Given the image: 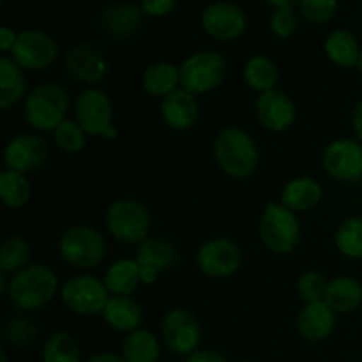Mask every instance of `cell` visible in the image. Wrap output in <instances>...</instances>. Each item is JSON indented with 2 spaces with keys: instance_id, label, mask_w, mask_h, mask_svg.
<instances>
[{
  "instance_id": "obj_31",
  "label": "cell",
  "mask_w": 362,
  "mask_h": 362,
  "mask_svg": "<svg viewBox=\"0 0 362 362\" xmlns=\"http://www.w3.org/2000/svg\"><path fill=\"white\" fill-rule=\"evenodd\" d=\"M30 198L32 184L28 175L4 168L0 173V200L4 207L11 211H20L30 202Z\"/></svg>"
},
{
  "instance_id": "obj_47",
  "label": "cell",
  "mask_w": 362,
  "mask_h": 362,
  "mask_svg": "<svg viewBox=\"0 0 362 362\" xmlns=\"http://www.w3.org/2000/svg\"><path fill=\"white\" fill-rule=\"evenodd\" d=\"M357 71L362 74V49H361V57H359V64H357Z\"/></svg>"
},
{
  "instance_id": "obj_15",
  "label": "cell",
  "mask_w": 362,
  "mask_h": 362,
  "mask_svg": "<svg viewBox=\"0 0 362 362\" xmlns=\"http://www.w3.org/2000/svg\"><path fill=\"white\" fill-rule=\"evenodd\" d=\"M200 23L205 34L219 42L235 41L247 30V16L244 9L228 0H216L205 6Z\"/></svg>"
},
{
  "instance_id": "obj_22",
  "label": "cell",
  "mask_w": 362,
  "mask_h": 362,
  "mask_svg": "<svg viewBox=\"0 0 362 362\" xmlns=\"http://www.w3.org/2000/svg\"><path fill=\"white\" fill-rule=\"evenodd\" d=\"M324 198V186L315 177L299 175L290 179L279 193V202L296 214L310 212Z\"/></svg>"
},
{
  "instance_id": "obj_14",
  "label": "cell",
  "mask_w": 362,
  "mask_h": 362,
  "mask_svg": "<svg viewBox=\"0 0 362 362\" xmlns=\"http://www.w3.org/2000/svg\"><path fill=\"white\" fill-rule=\"evenodd\" d=\"M49 144L39 133H20L7 140L2 152V161L7 170L14 172L30 173L39 172L48 163Z\"/></svg>"
},
{
  "instance_id": "obj_21",
  "label": "cell",
  "mask_w": 362,
  "mask_h": 362,
  "mask_svg": "<svg viewBox=\"0 0 362 362\" xmlns=\"http://www.w3.org/2000/svg\"><path fill=\"white\" fill-rule=\"evenodd\" d=\"M161 119L165 126L172 131H187L197 124L200 115L198 98L182 87L161 99Z\"/></svg>"
},
{
  "instance_id": "obj_35",
  "label": "cell",
  "mask_w": 362,
  "mask_h": 362,
  "mask_svg": "<svg viewBox=\"0 0 362 362\" xmlns=\"http://www.w3.org/2000/svg\"><path fill=\"white\" fill-rule=\"evenodd\" d=\"M52 140L59 151L66 152V154H80L87 147L88 134L73 117H69L53 131Z\"/></svg>"
},
{
  "instance_id": "obj_3",
  "label": "cell",
  "mask_w": 362,
  "mask_h": 362,
  "mask_svg": "<svg viewBox=\"0 0 362 362\" xmlns=\"http://www.w3.org/2000/svg\"><path fill=\"white\" fill-rule=\"evenodd\" d=\"M71 98L66 87L57 81H45L30 88L23 101V119L35 133H53L69 119Z\"/></svg>"
},
{
  "instance_id": "obj_39",
  "label": "cell",
  "mask_w": 362,
  "mask_h": 362,
  "mask_svg": "<svg viewBox=\"0 0 362 362\" xmlns=\"http://www.w3.org/2000/svg\"><path fill=\"white\" fill-rule=\"evenodd\" d=\"M269 28L279 39L292 37L299 28V16H297L296 9L293 7L274 9V13L269 18Z\"/></svg>"
},
{
  "instance_id": "obj_18",
  "label": "cell",
  "mask_w": 362,
  "mask_h": 362,
  "mask_svg": "<svg viewBox=\"0 0 362 362\" xmlns=\"http://www.w3.org/2000/svg\"><path fill=\"white\" fill-rule=\"evenodd\" d=\"M134 260L140 265L141 286H152L163 272L170 271L179 260V250L170 240L148 237L136 246Z\"/></svg>"
},
{
  "instance_id": "obj_2",
  "label": "cell",
  "mask_w": 362,
  "mask_h": 362,
  "mask_svg": "<svg viewBox=\"0 0 362 362\" xmlns=\"http://www.w3.org/2000/svg\"><path fill=\"white\" fill-rule=\"evenodd\" d=\"M216 165L230 179H250L260 165V151L255 138L239 126H226L212 141Z\"/></svg>"
},
{
  "instance_id": "obj_13",
  "label": "cell",
  "mask_w": 362,
  "mask_h": 362,
  "mask_svg": "<svg viewBox=\"0 0 362 362\" xmlns=\"http://www.w3.org/2000/svg\"><path fill=\"white\" fill-rule=\"evenodd\" d=\"M243 265V250L228 237H212L197 250V267L205 278L226 279Z\"/></svg>"
},
{
  "instance_id": "obj_43",
  "label": "cell",
  "mask_w": 362,
  "mask_h": 362,
  "mask_svg": "<svg viewBox=\"0 0 362 362\" xmlns=\"http://www.w3.org/2000/svg\"><path fill=\"white\" fill-rule=\"evenodd\" d=\"M350 120H352L354 136H356L359 141H362V98L356 103V106H354L352 119Z\"/></svg>"
},
{
  "instance_id": "obj_32",
  "label": "cell",
  "mask_w": 362,
  "mask_h": 362,
  "mask_svg": "<svg viewBox=\"0 0 362 362\" xmlns=\"http://www.w3.org/2000/svg\"><path fill=\"white\" fill-rule=\"evenodd\" d=\"M41 362H83L76 338L67 331H57L45 339Z\"/></svg>"
},
{
  "instance_id": "obj_46",
  "label": "cell",
  "mask_w": 362,
  "mask_h": 362,
  "mask_svg": "<svg viewBox=\"0 0 362 362\" xmlns=\"http://www.w3.org/2000/svg\"><path fill=\"white\" fill-rule=\"evenodd\" d=\"M0 362H9V357H7V350H0Z\"/></svg>"
},
{
  "instance_id": "obj_30",
  "label": "cell",
  "mask_w": 362,
  "mask_h": 362,
  "mask_svg": "<svg viewBox=\"0 0 362 362\" xmlns=\"http://www.w3.org/2000/svg\"><path fill=\"white\" fill-rule=\"evenodd\" d=\"M243 78L247 88L257 94L274 90L279 80V69L274 60L267 55H251L243 67Z\"/></svg>"
},
{
  "instance_id": "obj_26",
  "label": "cell",
  "mask_w": 362,
  "mask_h": 362,
  "mask_svg": "<svg viewBox=\"0 0 362 362\" xmlns=\"http://www.w3.org/2000/svg\"><path fill=\"white\" fill-rule=\"evenodd\" d=\"M141 87L151 98L165 99L166 95L180 88V67L166 60L152 62L144 69Z\"/></svg>"
},
{
  "instance_id": "obj_8",
  "label": "cell",
  "mask_w": 362,
  "mask_h": 362,
  "mask_svg": "<svg viewBox=\"0 0 362 362\" xmlns=\"http://www.w3.org/2000/svg\"><path fill=\"white\" fill-rule=\"evenodd\" d=\"M60 303L74 317H98L103 315L112 293L105 281L90 272H78L60 285Z\"/></svg>"
},
{
  "instance_id": "obj_40",
  "label": "cell",
  "mask_w": 362,
  "mask_h": 362,
  "mask_svg": "<svg viewBox=\"0 0 362 362\" xmlns=\"http://www.w3.org/2000/svg\"><path fill=\"white\" fill-rule=\"evenodd\" d=\"M177 6V0H140V7L145 16L163 18L168 16Z\"/></svg>"
},
{
  "instance_id": "obj_19",
  "label": "cell",
  "mask_w": 362,
  "mask_h": 362,
  "mask_svg": "<svg viewBox=\"0 0 362 362\" xmlns=\"http://www.w3.org/2000/svg\"><path fill=\"white\" fill-rule=\"evenodd\" d=\"M338 315L325 300L304 303L296 318V329L308 343H324L334 334Z\"/></svg>"
},
{
  "instance_id": "obj_6",
  "label": "cell",
  "mask_w": 362,
  "mask_h": 362,
  "mask_svg": "<svg viewBox=\"0 0 362 362\" xmlns=\"http://www.w3.org/2000/svg\"><path fill=\"white\" fill-rule=\"evenodd\" d=\"M262 244L274 255H290L300 243L299 214L286 209L281 202H269L258 221Z\"/></svg>"
},
{
  "instance_id": "obj_24",
  "label": "cell",
  "mask_w": 362,
  "mask_h": 362,
  "mask_svg": "<svg viewBox=\"0 0 362 362\" xmlns=\"http://www.w3.org/2000/svg\"><path fill=\"white\" fill-rule=\"evenodd\" d=\"M325 303L336 315H350L362 306V283L352 276H336L329 279Z\"/></svg>"
},
{
  "instance_id": "obj_20",
  "label": "cell",
  "mask_w": 362,
  "mask_h": 362,
  "mask_svg": "<svg viewBox=\"0 0 362 362\" xmlns=\"http://www.w3.org/2000/svg\"><path fill=\"white\" fill-rule=\"evenodd\" d=\"M140 4L115 2L106 6L99 14V27L112 39H129L144 23Z\"/></svg>"
},
{
  "instance_id": "obj_33",
  "label": "cell",
  "mask_w": 362,
  "mask_h": 362,
  "mask_svg": "<svg viewBox=\"0 0 362 362\" xmlns=\"http://www.w3.org/2000/svg\"><path fill=\"white\" fill-rule=\"evenodd\" d=\"M32 247L21 235H7L0 246V271L13 276L30 265Z\"/></svg>"
},
{
  "instance_id": "obj_41",
  "label": "cell",
  "mask_w": 362,
  "mask_h": 362,
  "mask_svg": "<svg viewBox=\"0 0 362 362\" xmlns=\"http://www.w3.org/2000/svg\"><path fill=\"white\" fill-rule=\"evenodd\" d=\"M184 362H228L225 356L218 350L211 349H198L197 352L191 354L189 357H186Z\"/></svg>"
},
{
  "instance_id": "obj_10",
  "label": "cell",
  "mask_w": 362,
  "mask_h": 362,
  "mask_svg": "<svg viewBox=\"0 0 362 362\" xmlns=\"http://www.w3.org/2000/svg\"><path fill=\"white\" fill-rule=\"evenodd\" d=\"M161 341L172 354L189 357L200 349L202 325L197 315L184 308H172L159 324Z\"/></svg>"
},
{
  "instance_id": "obj_29",
  "label": "cell",
  "mask_w": 362,
  "mask_h": 362,
  "mask_svg": "<svg viewBox=\"0 0 362 362\" xmlns=\"http://www.w3.org/2000/svg\"><path fill=\"white\" fill-rule=\"evenodd\" d=\"M103 281L112 296H133L141 286L140 265L134 258L113 260L106 267Z\"/></svg>"
},
{
  "instance_id": "obj_27",
  "label": "cell",
  "mask_w": 362,
  "mask_h": 362,
  "mask_svg": "<svg viewBox=\"0 0 362 362\" xmlns=\"http://www.w3.org/2000/svg\"><path fill=\"white\" fill-rule=\"evenodd\" d=\"M361 49L362 46L359 39L346 28H336V30L329 32L324 41L325 57L334 66L343 67V69H354V67L357 69Z\"/></svg>"
},
{
  "instance_id": "obj_38",
  "label": "cell",
  "mask_w": 362,
  "mask_h": 362,
  "mask_svg": "<svg viewBox=\"0 0 362 362\" xmlns=\"http://www.w3.org/2000/svg\"><path fill=\"white\" fill-rule=\"evenodd\" d=\"M339 0H300L299 14L303 20L313 25H324L336 16Z\"/></svg>"
},
{
  "instance_id": "obj_23",
  "label": "cell",
  "mask_w": 362,
  "mask_h": 362,
  "mask_svg": "<svg viewBox=\"0 0 362 362\" xmlns=\"http://www.w3.org/2000/svg\"><path fill=\"white\" fill-rule=\"evenodd\" d=\"M101 318L112 331L126 336L141 327L144 310L133 296H112L103 310Z\"/></svg>"
},
{
  "instance_id": "obj_16",
  "label": "cell",
  "mask_w": 362,
  "mask_h": 362,
  "mask_svg": "<svg viewBox=\"0 0 362 362\" xmlns=\"http://www.w3.org/2000/svg\"><path fill=\"white\" fill-rule=\"evenodd\" d=\"M64 71L76 83L99 87L110 71L105 53L92 42H78L64 55Z\"/></svg>"
},
{
  "instance_id": "obj_11",
  "label": "cell",
  "mask_w": 362,
  "mask_h": 362,
  "mask_svg": "<svg viewBox=\"0 0 362 362\" xmlns=\"http://www.w3.org/2000/svg\"><path fill=\"white\" fill-rule=\"evenodd\" d=\"M322 168L336 182H362V141L356 136L331 140L322 152Z\"/></svg>"
},
{
  "instance_id": "obj_44",
  "label": "cell",
  "mask_w": 362,
  "mask_h": 362,
  "mask_svg": "<svg viewBox=\"0 0 362 362\" xmlns=\"http://www.w3.org/2000/svg\"><path fill=\"white\" fill-rule=\"evenodd\" d=\"M85 362H126L122 359L120 354H113V352H98L94 356L88 357Z\"/></svg>"
},
{
  "instance_id": "obj_25",
  "label": "cell",
  "mask_w": 362,
  "mask_h": 362,
  "mask_svg": "<svg viewBox=\"0 0 362 362\" xmlns=\"http://www.w3.org/2000/svg\"><path fill=\"white\" fill-rule=\"evenodd\" d=\"M28 94V83L25 71L9 55L0 57V108H9L23 103Z\"/></svg>"
},
{
  "instance_id": "obj_5",
  "label": "cell",
  "mask_w": 362,
  "mask_h": 362,
  "mask_svg": "<svg viewBox=\"0 0 362 362\" xmlns=\"http://www.w3.org/2000/svg\"><path fill=\"white\" fill-rule=\"evenodd\" d=\"M110 237L124 246H140L151 237V212L136 198H117L105 212Z\"/></svg>"
},
{
  "instance_id": "obj_42",
  "label": "cell",
  "mask_w": 362,
  "mask_h": 362,
  "mask_svg": "<svg viewBox=\"0 0 362 362\" xmlns=\"http://www.w3.org/2000/svg\"><path fill=\"white\" fill-rule=\"evenodd\" d=\"M18 34H20V32L7 27V25L0 27V49L4 52V55H9V53L13 52L14 45H16L18 41Z\"/></svg>"
},
{
  "instance_id": "obj_49",
  "label": "cell",
  "mask_w": 362,
  "mask_h": 362,
  "mask_svg": "<svg viewBox=\"0 0 362 362\" xmlns=\"http://www.w3.org/2000/svg\"><path fill=\"white\" fill-rule=\"evenodd\" d=\"M2 2H4V0H2Z\"/></svg>"
},
{
  "instance_id": "obj_28",
  "label": "cell",
  "mask_w": 362,
  "mask_h": 362,
  "mask_svg": "<svg viewBox=\"0 0 362 362\" xmlns=\"http://www.w3.org/2000/svg\"><path fill=\"white\" fill-rule=\"evenodd\" d=\"M163 341L151 329L140 327L124 336L120 356L126 362H159Z\"/></svg>"
},
{
  "instance_id": "obj_17",
  "label": "cell",
  "mask_w": 362,
  "mask_h": 362,
  "mask_svg": "<svg viewBox=\"0 0 362 362\" xmlns=\"http://www.w3.org/2000/svg\"><path fill=\"white\" fill-rule=\"evenodd\" d=\"M255 115L264 129L271 133H285L296 124L297 106L286 92L274 88L257 95Z\"/></svg>"
},
{
  "instance_id": "obj_4",
  "label": "cell",
  "mask_w": 362,
  "mask_h": 362,
  "mask_svg": "<svg viewBox=\"0 0 362 362\" xmlns=\"http://www.w3.org/2000/svg\"><path fill=\"white\" fill-rule=\"evenodd\" d=\"M60 258L73 269L88 272L99 267L108 253L105 235L90 225H73L64 230L57 244Z\"/></svg>"
},
{
  "instance_id": "obj_36",
  "label": "cell",
  "mask_w": 362,
  "mask_h": 362,
  "mask_svg": "<svg viewBox=\"0 0 362 362\" xmlns=\"http://www.w3.org/2000/svg\"><path fill=\"white\" fill-rule=\"evenodd\" d=\"M329 279L317 269H308L297 278L296 290L297 296L304 303H315V300H324L325 290H327Z\"/></svg>"
},
{
  "instance_id": "obj_9",
  "label": "cell",
  "mask_w": 362,
  "mask_h": 362,
  "mask_svg": "<svg viewBox=\"0 0 362 362\" xmlns=\"http://www.w3.org/2000/svg\"><path fill=\"white\" fill-rule=\"evenodd\" d=\"M180 67V87L198 95L209 94L223 85L228 74V64L219 52L200 49L187 55Z\"/></svg>"
},
{
  "instance_id": "obj_34",
  "label": "cell",
  "mask_w": 362,
  "mask_h": 362,
  "mask_svg": "<svg viewBox=\"0 0 362 362\" xmlns=\"http://www.w3.org/2000/svg\"><path fill=\"white\" fill-rule=\"evenodd\" d=\"M334 246L341 257L362 260V216H350L334 233Z\"/></svg>"
},
{
  "instance_id": "obj_45",
  "label": "cell",
  "mask_w": 362,
  "mask_h": 362,
  "mask_svg": "<svg viewBox=\"0 0 362 362\" xmlns=\"http://www.w3.org/2000/svg\"><path fill=\"white\" fill-rule=\"evenodd\" d=\"M265 2L274 7V9H285V7L299 6L300 0H265Z\"/></svg>"
},
{
  "instance_id": "obj_7",
  "label": "cell",
  "mask_w": 362,
  "mask_h": 362,
  "mask_svg": "<svg viewBox=\"0 0 362 362\" xmlns=\"http://www.w3.org/2000/svg\"><path fill=\"white\" fill-rule=\"evenodd\" d=\"M73 119L88 136L117 140L119 129L113 122L112 98L101 87H85L73 101Z\"/></svg>"
},
{
  "instance_id": "obj_12",
  "label": "cell",
  "mask_w": 362,
  "mask_h": 362,
  "mask_svg": "<svg viewBox=\"0 0 362 362\" xmlns=\"http://www.w3.org/2000/svg\"><path fill=\"white\" fill-rule=\"evenodd\" d=\"M9 57L25 73H41L57 62L59 45L48 32L27 28L18 34V41Z\"/></svg>"
},
{
  "instance_id": "obj_1",
  "label": "cell",
  "mask_w": 362,
  "mask_h": 362,
  "mask_svg": "<svg viewBox=\"0 0 362 362\" xmlns=\"http://www.w3.org/2000/svg\"><path fill=\"white\" fill-rule=\"evenodd\" d=\"M60 292L59 274L45 264H30L9 276L6 299L21 313H35L48 306Z\"/></svg>"
},
{
  "instance_id": "obj_37",
  "label": "cell",
  "mask_w": 362,
  "mask_h": 362,
  "mask_svg": "<svg viewBox=\"0 0 362 362\" xmlns=\"http://www.w3.org/2000/svg\"><path fill=\"white\" fill-rule=\"evenodd\" d=\"M4 334H6L9 345L16 346V349H25V346H30L37 339L39 327L30 318L16 317L7 322Z\"/></svg>"
},
{
  "instance_id": "obj_48",
  "label": "cell",
  "mask_w": 362,
  "mask_h": 362,
  "mask_svg": "<svg viewBox=\"0 0 362 362\" xmlns=\"http://www.w3.org/2000/svg\"><path fill=\"white\" fill-rule=\"evenodd\" d=\"M240 362H257V361H240Z\"/></svg>"
}]
</instances>
